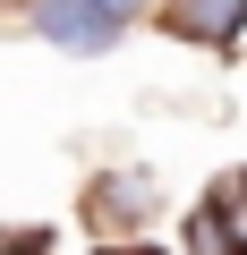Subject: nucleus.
Wrapping results in <instances>:
<instances>
[{
    "label": "nucleus",
    "instance_id": "obj_1",
    "mask_svg": "<svg viewBox=\"0 0 247 255\" xmlns=\"http://www.w3.org/2000/svg\"><path fill=\"white\" fill-rule=\"evenodd\" d=\"M34 26H43L60 51H111L119 34H128L102 0H34Z\"/></svg>",
    "mask_w": 247,
    "mask_h": 255
},
{
    "label": "nucleus",
    "instance_id": "obj_2",
    "mask_svg": "<svg viewBox=\"0 0 247 255\" xmlns=\"http://www.w3.org/2000/svg\"><path fill=\"white\" fill-rule=\"evenodd\" d=\"M205 255H247V170H230L222 187H213V204L196 213V230H188Z\"/></svg>",
    "mask_w": 247,
    "mask_h": 255
},
{
    "label": "nucleus",
    "instance_id": "obj_3",
    "mask_svg": "<svg viewBox=\"0 0 247 255\" xmlns=\"http://www.w3.org/2000/svg\"><path fill=\"white\" fill-rule=\"evenodd\" d=\"M247 26V0H171V34L188 43H239Z\"/></svg>",
    "mask_w": 247,
    "mask_h": 255
},
{
    "label": "nucleus",
    "instance_id": "obj_4",
    "mask_svg": "<svg viewBox=\"0 0 247 255\" xmlns=\"http://www.w3.org/2000/svg\"><path fill=\"white\" fill-rule=\"evenodd\" d=\"M145 204H154V196H145V179H111V196L94 187V221H102V213H111V221H128V213H145Z\"/></svg>",
    "mask_w": 247,
    "mask_h": 255
},
{
    "label": "nucleus",
    "instance_id": "obj_5",
    "mask_svg": "<svg viewBox=\"0 0 247 255\" xmlns=\"http://www.w3.org/2000/svg\"><path fill=\"white\" fill-rule=\"evenodd\" d=\"M0 255H43V230L34 238H0Z\"/></svg>",
    "mask_w": 247,
    "mask_h": 255
},
{
    "label": "nucleus",
    "instance_id": "obj_6",
    "mask_svg": "<svg viewBox=\"0 0 247 255\" xmlns=\"http://www.w3.org/2000/svg\"><path fill=\"white\" fill-rule=\"evenodd\" d=\"M102 9H111V17H119V26H128V17H137V9H145V0H102Z\"/></svg>",
    "mask_w": 247,
    "mask_h": 255
},
{
    "label": "nucleus",
    "instance_id": "obj_7",
    "mask_svg": "<svg viewBox=\"0 0 247 255\" xmlns=\"http://www.w3.org/2000/svg\"><path fill=\"white\" fill-rule=\"evenodd\" d=\"M119 255H137V247H119Z\"/></svg>",
    "mask_w": 247,
    "mask_h": 255
}]
</instances>
